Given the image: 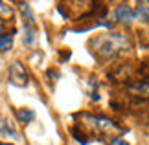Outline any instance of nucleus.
<instances>
[{"label": "nucleus", "mask_w": 149, "mask_h": 145, "mask_svg": "<svg viewBox=\"0 0 149 145\" xmlns=\"http://www.w3.org/2000/svg\"><path fill=\"white\" fill-rule=\"evenodd\" d=\"M0 138H13V140H19V132L9 123V119L2 114H0Z\"/></svg>", "instance_id": "39448f33"}, {"label": "nucleus", "mask_w": 149, "mask_h": 145, "mask_svg": "<svg viewBox=\"0 0 149 145\" xmlns=\"http://www.w3.org/2000/svg\"><path fill=\"white\" fill-rule=\"evenodd\" d=\"M19 8L22 11V15L26 17V26H35V17H33V11L30 8L28 2H19Z\"/></svg>", "instance_id": "9d476101"}, {"label": "nucleus", "mask_w": 149, "mask_h": 145, "mask_svg": "<svg viewBox=\"0 0 149 145\" xmlns=\"http://www.w3.org/2000/svg\"><path fill=\"white\" fill-rule=\"evenodd\" d=\"M0 145H13V143H0Z\"/></svg>", "instance_id": "4468645a"}, {"label": "nucleus", "mask_w": 149, "mask_h": 145, "mask_svg": "<svg viewBox=\"0 0 149 145\" xmlns=\"http://www.w3.org/2000/svg\"><path fill=\"white\" fill-rule=\"evenodd\" d=\"M133 17L140 22H149V2L136 6V9L133 11Z\"/></svg>", "instance_id": "0eeeda50"}, {"label": "nucleus", "mask_w": 149, "mask_h": 145, "mask_svg": "<svg viewBox=\"0 0 149 145\" xmlns=\"http://www.w3.org/2000/svg\"><path fill=\"white\" fill-rule=\"evenodd\" d=\"M13 35L15 31L11 33H0V53H6L13 48Z\"/></svg>", "instance_id": "1a4fd4ad"}, {"label": "nucleus", "mask_w": 149, "mask_h": 145, "mask_svg": "<svg viewBox=\"0 0 149 145\" xmlns=\"http://www.w3.org/2000/svg\"><path fill=\"white\" fill-rule=\"evenodd\" d=\"M22 39H24L26 46H33L35 44V28L24 24V35H22Z\"/></svg>", "instance_id": "9b49d317"}, {"label": "nucleus", "mask_w": 149, "mask_h": 145, "mask_svg": "<svg viewBox=\"0 0 149 145\" xmlns=\"http://www.w3.org/2000/svg\"><path fill=\"white\" fill-rule=\"evenodd\" d=\"M85 125L90 127L94 132H98L100 136H111V134H120L123 132V129L120 127L116 121L103 118V116H94V114H83Z\"/></svg>", "instance_id": "f03ea898"}, {"label": "nucleus", "mask_w": 149, "mask_h": 145, "mask_svg": "<svg viewBox=\"0 0 149 145\" xmlns=\"http://www.w3.org/2000/svg\"><path fill=\"white\" fill-rule=\"evenodd\" d=\"M127 88L136 96L149 97V81H138V83H134V85H129Z\"/></svg>", "instance_id": "423d86ee"}, {"label": "nucleus", "mask_w": 149, "mask_h": 145, "mask_svg": "<svg viewBox=\"0 0 149 145\" xmlns=\"http://www.w3.org/2000/svg\"><path fill=\"white\" fill-rule=\"evenodd\" d=\"M109 145H129V143L125 142V140H122V138H114V140L109 143Z\"/></svg>", "instance_id": "ddd939ff"}, {"label": "nucleus", "mask_w": 149, "mask_h": 145, "mask_svg": "<svg viewBox=\"0 0 149 145\" xmlns=\"http://www.w3.org/2000/svg\"><path fill=\"white\" fill-rule=\"evenodd\" d=\"M8 77H9V83L15 85V86H28V81H30V77H28V72L24 65H22L20 61H13L9 65V72H8Z\"/></svg>", "instance_id": "7ed1b4c3"}, {"label": "nucleus", "mask_w": 149, "mask_h": 145, "mask_svg": "<svg viewBox=\"0 0 149 145\" xmlns=\"http://www.w3.org/2000/svg\"><path fill=\"white\" fill-rule=\"evenodd\" d=\"M11 15H13L11 6H8L6 2H0V17H11Z\"/></svg>", "instance_id": "f8f14e48"}, {"label": "nucleus", "mask_w": 149, "mask_h": 145, "mask_svg": "<svg viewBox=\"0 0 149 145\" xmlns=\"http://www.w3.org/2000/svg\"><path fill=\"white\" fill-rule=\"evenodd\" d=\"M17 119H19V123L28 125L35 119V112H33L31 108H19L17 110Z\"/></svg>", "instance_id": "6e6552de"}, {"label": "nucleus", "mask_w": 149, "mask_h": 145, "mask_svg": "<svg viewBox=\"0 0 149 145\" xmlns=\"http://www.w3.org/2000/svg\"><path fill=\"white\" fill-rule=\"evenodd\" d=\"M90 48H94L96 55L107 59V57L116 55L122 50H129L131 42L122 33H105V35H98L90 40Z\"/></svg>", "instance_id": "f257e3e1"}, {"label": "nucleus", "mask_w": 149, "mask_h": 145, "mask_svg": "<svg viewBox=\"0 0 149 145\" xmlns=\"http://www.w3.org/2000/svg\"><path fill=\"white\" fill-rule=\"evenodd\" d=\"M114 17H116V20H118V22H122V24H127V26L134 20V17H133V9H131L127 4H120L118 8L114 9Z\"/></svg>", "instance_id": "20e7f679"}]
</instances>
